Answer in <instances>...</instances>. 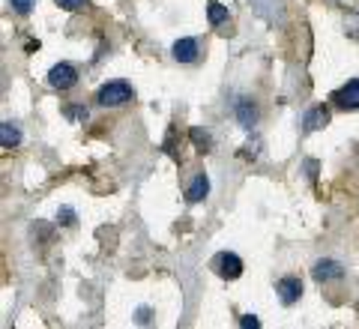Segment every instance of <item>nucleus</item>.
I'll return each instance as SVG.
<instances>
[{
  "mask_svg": "<svg viewBox=\"0 0 359 329\" xmlns=\"http://www.w3.org/2000/svg\"><path fill=\"white\" fill-rule=\"evenodd\" d=\"M96 102L102 108H120V105H126V102H132V87L126 81H108L99 87Z\"/></svg>",
  "mask_w": 359,
  "mask_h": 329,
  "instance_id": "1",
  "label": "nucleus"
},
{
  "mask_svg": "<svg viewBox=\"0 0 359 329\" xmlns=\"http://www.w3.org/2000/svg\"><path fill=\"white\" fill-rule=\"evenodd\" d=\"M78 84V69L72 63H54L48 69V87L51 90H72Z\"/></svg>",
  "mask_w": 359,
  "mask_h": 329,
  "instance_id": "2",
  "label": "nucleus"
},
{
  "mask_svg": "<svg viewBox=\"0 0 359 329\" xmlns=\"http://www.w3.org/2000/svg\"><path fill=\"white\" fill-rule=\"evenodd\" d=\"M212 269H216L219 278L233 281V278L243 276V257L233 255V252H219L216 257H212Z\"/></svg>",
  "mask_w": 359,
  "mask_h": 329,
  "instance_id": "3",
  "label": "nucleus"
},
{
  "mask_svg": "<svg viewBox=\"0 0 359 329\" xmlns=\"http://www.w3.org/2000/svg\"><path fill=\"white\" fill-rule=\"evenodd\" d=\"M311 278L318 281V285L339 281V278H344V267L339 264V260H332V257H323V260H318V264L311 267Z\"/></svg>",
  "mask_w": 359,
  "mask_h": 329,
  "instance_id": "4",
  "label": "nucleus"
},
{
  "mask_svg": "<svg viewBox=\"0 0 359 329\" xmlns=\"http://www.w3.org/2000/svg\"><path fill=\"white\" fill-rule=\"evenodd\" d=\"M332 102H335V105H339L341 111H356V108H359V78H353V81H347L344 87L335 90Z\"/></svg>",
  "mask_w": 359,
  "mask_h": 329,
  "instance_id": "5",
  "label": "nucleus"
},
{
  "mask_svg": "<svg viewBox=\"0 0 359 329\" xmlns=\"http://www.w3.org/2000/svg\"><path fill=\"white\" fill-rule=\"evenodd\" d=\"M276 293H278V300H282L285 305H294V302H299V297H302V281H299L297 276L278 278V281H276Z\"/></svg>",
  "mask_w": 359,
  "mask_h": 329,
  "instance_id": "6",
  "label": "nucleus"
},
{
  "mask_svg": "<svg viewBox=\"0 0 359 329\" xmlns=\"http://www.w3.org/2000/svg\"><path fill=\"white\" fill-rule=\"evenodd\" d=\"M171 54H174L177 63H195L198 54H201V45H198V39H192V36H183V39L174 42Z\"/></svg>",
  "mask_w": 359,
  "mask_h": 329,
  "instance_id": "7",
  "label": "nucleus"
},
{
  "mask_svg": "<svg viewBox=\"0 0 359 329\" xmlns=\"http://www.w3.org/2000/svg\"><path fill=\"white\" fill-rule=\"evenodd\" d=\"M233 117H237V123L243 129H255L257 126V108L252 99H237V105H233Z\"/></svg>",
  "mask_w": 359,
  "mask_h": 329,
  "instance_id": "8",
  "label": "nucleus"
},
{
  "mask_svg": "<svg viewBox=\"0 0 359 329\" xmlns=\"http://www.w3.org/2000/svg\"><path fill=\"white\" fill-rule=\"evenodd\" d=\"M18 141H21V129L13 120L0 123V147H4V150H13V147H18Z\"/></svg>",
  "mask_w": 359,
  "mask_h": 329,
  "instance_id": "9",
  "label": "nucleus"
},
{
  "mask_svg": "<svg viewBox=\"0 0 359 329\" xmlns=\"http://www.w3.org/2000/svg\"><path fill=\"white\" fill-rule=\"evenodd\" d=\"M207 195H210V180H207V174H198L192 180V186H189V192H186V201L189 203H201Z\"/></svg>",
  "mask_w": 359,
  "mask_h": 329,
  "instance_id": "10",
  "label": "nucleus"
},
{
  "mask_svg": "<svg viewBox=\"0 0 359 329\" xmlns=\"http://www.w3.org/2000/svg\"><path fill=\"white\" fill-rule=\"evenodd\" d=\"M330 123V111L323 108V105H318V108H311L309 114H306V120H302V126H306V132H318V129H323Z\"/></svg>",
  "mask_w": 359,
  "mask_h": 329,
  "instance_id": "11",
  "label": "nucleus"
},
{
  "mask_svg": "<svg viewBox=\"0 0 359 329\" xmlns=\"http://www.w3.org/2000/svg\"><path fill=\"white\" fill-rule=\"evenodd\" d=\"M207 18H210L212 27H222L224 21L231 18V13H228V6L219 4V0H207Z\"/></svg>",
  "mask_w": 359,
  "mask_h": 329,
  "instance_id": "12",
  "label": "nucleus"
},
{
  "mask_svg": "<svg viewBox=\"0 0 359 329\" xmlns=\"http://www.w3.org/2000/svg\"><path fill=\"white\" fill-rule=\"evenodd\" d=\"M344 33L351 39H359V13H347L344 15Z\"/></svg>",
  "mask_w": 359,
  "mask_h": 329,
  "instance_id": "13",
  "label": "nucleus"
},
{
  "mask_svg": "<svg viewBox=\"0 0 359 329\" xmlns=\"http://www.w3.org/2000/svg\"><path fill=\"white\" fill-rule=\"evenodd\" d=\"M9 6H13V9H15V13H18V15H27V13H30V9H33V6H36V0H9Z\"/></svg>",
  "mask_w": 359,
  "mask_h": 329,
  "instance_id": "14",
  "label": "nucleus"
},
{
  "mask_svg": "<svg viewBox=\"0 0 359 329\" xmlns=\"http://www.w3.org/2000/svg\"><path fill=\"white\" fill-rule=\"evenodd\" d=\"M60 9H66V13H78V9L87 6V0H54Z\"/></svg>",
  "mask_w": 359,
  "mask_h": 329,
  "instance_id": "15",
  "label": "nucleus"
},
{
  "mask_svg": "<svg viewBox=\"0 0 359 329\" xmlns=\"http://www.w3.org/2000/svg\"><path fill=\"white\" fill-rule=\"evenodd\" d=\"M192 141L201 147V153H207V147H210V135L207 132H201V129H192Z\"/></svg>",
  "mask_w": 359,
  "mask_h": 329,
  "instance_id": "16",
  "label": "nucleus"
},
{
  "mask_svg": "<svg viewBox=\"0 0 359 329\" xmlns=\"http://www.w3.org/2000/svg\"><path fill=\"white\" fill-rule=\"evenodd\" d=\"M240 326H243V329H257V326H261V321H257L255 314H243V317H240Z\"/></svg>",
  "mask_w": 359,
  "mask_h": 329,
  "instance_id": "17",
  "label": "nucleus"
},
{
  "mask_svg": "<svg viewBox=\"0 0 359 329\" xmlns=\"http://www.w3.org/2000/svg\"><path fill=\"white\" fill-rule=\"evenodd\" d=\"M57 219H63V224H72V222H75V213H72L69 207H63V210L57 213Z\"/></svg>",
  "mask_w": 359,
  "mask_h": 329,
  "instance_id": "18",
  "label": "nucleus"
},
{
  "mask_svg": "<svg viewBox=\"0 0 359 329\" xmlns=\"http://www.w3.org/2000/svg\"><path fill=\"white\" fill-rule=\"evenodd\" d=\"M69 114H72L75 120H87V108H69Z\"/></svg>",
  "mask_w": 359,
  "mask_h": 329,
  "instance_id": "19",
  "label": "nucleus"
},
{
  "mask_svg": "<svg viewBox=\"0 0 359 329\" xmlns=\"http://www.w3.org/2000/svg\"><path fill=\"white\" fill-rule=\"evenodd\" d=\"M138 321H141V323H147V321H150V317H147V309H138Z\"/></svg>",
  "mask_w": 359,
  "mask_h": 329,
  "instance_id": "20",
  "label": "nucleus"
}]
</instances>
